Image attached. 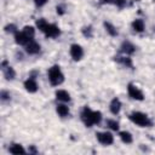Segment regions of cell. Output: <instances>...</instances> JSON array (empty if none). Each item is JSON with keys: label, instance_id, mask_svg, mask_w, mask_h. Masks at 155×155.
I'll use <instances>...</instances> for the list:
<instances>
[{"label": "cell", "instance_id": "15", "mask_svg": "<svg viewBox=\"0 0 155 155\" xmlns=\"http://www.w3.org/2000/svg\"><path fill=\"white\" fill-rule=\"evenodd\" d=\"M54 96H56L57 101H59V102H64V103L70 102V94L65 90H57Z\"/></svg>", "mask_w": 155, "mask_h": 155}, {"label": "cell", "instance_id": "30", "mask_svg": "<svg viewBox=\"0 0 155 155\" xmlns=\"http://www.w3.org/2000/svg\"><path fill=\"white\" fill-rule=\"evenodd\" d=\"M101 2L102 4H113L114 0H101Z\"/></svg>", "mask_w": 155, "mask_h": 155}, {"label": "cell", "instance_id": "22", "mask_svg": "<svg viewBox=\"0 0 155 155\" xmlns=\"http://www.w3.org/2000/svg\"><path fill=\"white\" fill-rule=\"evenodd\" d=\"M81 33H82V35H84L85 38H87V39H91V38L93 36V29H92V25H87V27H84V28L81 29Z\"/></svg>", "mask_w": 155, "mask_h": 155}, {"label": "cell", "instance_id": "23", "mask_svg": "<svg viewBox=\"0 0 155 155\" xmlns=\"http://www.w3.org/2000/svg\"><path fill=\"white\" fill-rule=\"evenodd\" d=\"M107 126H108L110 130H113V131H119V128H120L119 122H117L116 120H113V119H108V120H107Z\"/></svg>", "mask_w": 155, "mask_h": 155}, {"label": "cell", "instance_id": "27", "mask_svg": "<svg viewBox=\"0 0 155 155\" xmlns=\"http://www.w3.org/2000/svg\"><path fill=\"white\" fill-rule=\"evenodd\" d=\"M47 1L48 0H34V4H35L36 7H42L44 5L47 4Z\"/></svg>", "mask_w": 155, "mask_h": 155}, {"label": "cell", "instance_id": "17", "mask_svg": "<svg viewBox=\"0 0 155 155\" xmlns=\"http://www.w3.org/2000/svg\"><path fill=\"white\" fill-rule=\"evenodd\" d=\"M131 25H132V29H133L134 31H137V33H142V31L144 30V27H145L143 19H140V18L134 19Z\"/></svg>", "mask_w": 155, "mask_h": 155}, {"label": "cell", "instance_id": "8", "mask_svg": "<svg viewBox=\"0 0 155 155\" xmlns=\"http://www.w3.org/2000/svg\"><path fill=\"white\" fill-rule=\"evenodd\" d=\"M1 69H2V73H4V76H5L6 80L11 81V80H13L16 78V71L11 65L7 64V61H2Z\"/></svg>", "mask_w": 155, "mask_h": 155}, {"label": "cell", "instance_id": "10", "mask_svg": "<svg viewBox=\"0 0 155 155\" xmlns=\"http://www.w3.org/2000/svg\"><path fill=\"white\" fill-rule=\"evenodd\" d=\"M40 50H41L40 44H38L34 39L30 40V41L25 45V52H27L28 54H38V53L40 52Z\"/></svg>", "mask_w": 155, "mask_h": 155}, {"label": "cell", "instance_id": "26", "mask_svg": "<svg viewBox=\"0 0 155 155\" xmlns=\"http://www.w3.org/2000/svg\"><path fill=\"white\" fill-rule=\"evenodd\" d=\"M113 4L116 5L119 8H124V7L126 6V0H114Z\"/></svg>", "mask_w": 155, "mask_h": 155}, {"label": "cell", "instance_id": "4", "mask_svg": "<svg viewBox=\"0 0 155 155\" xmlns=\"http://www.w3.org/2000/svg\"><path fill=\"white\" fill-rule=\"evenodd\" d=\"M47 75H48V80L52 86H58L64 81V75H63L59 65H52L48 69Z\"/></svg>", "mask_w": 155, "mask_h": 155}, {"label": "cell", "instance_id": "5", "mask_svg": "<svg viewBox=\"0 0 155 155\" xmlns=\"http://www.w3.org/2000/svg\"><path fill=\"white\" fill-rule=\"evenodd\" d=\"M127 92L132 99H136V101H143L144 99V93L132 82H130L127 85Z\"/></svg>", "mask_w": 155, "mask_h": 155}, {"label": "cell", "instance_id": "3", "mask_svg": "<svg viewBox=\"0 0 155 155\" xmlns=\"http://www.w3.org/2000/svg\"><path fill=\"white\" fill-rule=\"evenodd\" d=\"M128 119H130L133 124L138 125L139 127H151V126L154 125L153 121L149 119V116H148L147 114L142 113V111H132V113L128 115Z\"/></svg>", "mask_w": 155, "mask_h": 155}, {"label": "cell", "instance_id": "25", "mask_svg": "<svg viewBox=\"0 0 155 155\" xmlns=\"http://www.w3.org/2000/svg\"><path fill=\"white\" fill-rule=\"evenodd\" d=\"M5 31L6 33H11V34H15L17 31V27L15 24H7L5 27Z\"/></svg>", "mask_w": 155, "mask_h": 155}, {"label": "cell", "instance_id": "20", "mask_svg": "<svg viewBox=\"0 0 155 155\" xmlns=\"http://www.w3.org/2000/svg\"><path fill=\"white\" fill-rule=\"evenodd\" d=\"M56 111H57V114H58L61 117H65V116L69 115V108H68V105H65V104H57Z\"/></svg>", "mask_w": 155, "mask_h": 155}, {"label": "cell", "instance_id": "11", "mask_svg": "<svg viewBox=\"0 0 155 155\" xmlns=\"http://www.w3.org/2000/svg\"><path fill=\"white\" fill-rule=\"evenodd\" d=\"M120 52L126 54V56H130V54H133L136 52V46L130 42V41H124L120 46Z\"/></svg>", "mask_w": 155, "mask_h": 155}, {"label": "cell", "instance_id": "21", "mask_svg": "<svg viewBox=\"0 0 155 155\" xmlns=\"http://www.w3.org/2000/svg\"><path fill=\"white\" fill-rule=\"evenodd\" d=\"M22 31H23L29 39H34V35H35V29H34V27H31V25H25Z\"/></svg>", "mask_w": 155, "mask_h": 155}, {"label": "cell", "instance_id": "16", "mask_svg": "<svg viewBox=\"0 0 155 155\" xmlns=\"http://www.w3.org/2000/svg\"><path fill=\"white\" fill-rule=\"evenodd\" d=\"M119 137L122 140V143H125V144H131L133 142L132 134L130 132H127V131H120L119 132Z\"/></svg>", "mask_w": 155, "mask_h": 155}, {"label": "cell", "instance_id": "2", "mask_svg": "<svg viewBox=\"0 0 155 155\" xmlns=\"http://www.w3.org/2000/svg\"><path fill=\"white\" fill-rule=\"evenodd\" d=\"M36 28L45 34L46 38H58L61 35V29L53 23H48L45 18H39L36 21Z\"/></svg>", "mask_w": 155, "mask_h": 155}, {"label": "cell", "instance_id": "12", "mask_svg": "<svg viewBox=\"0 0 155 155\" xmlns=\"http://www.w3.org/2000/svg\"><path fill=\"white\" fill-rule=\"evenodd\" d=\"M13 35H15V41H16V44H17V45H21V46H25L30 40H33V39H29L23 31H19V30H17Z\"/></svg>", "mask_w": 155, "mask_h": 155}, {"label": "cell", "instance_id": "6", "mask_svg": "<svg viewBox=\"0 0 155 155\" xmlns=\"http://www.w3.org/2000/svg\"><path fill=\"white\" fill-rule=\"evenodd\" d=\"M97 140L103 145H111L114 143V136L110 132H96Z\"/></svg>", "mask_w": 155, "mask_h": 155}, {"label": "cell", "instance_id": "14", "mask_svg": "<svg viewBox=\"0 0 155 155\" xmlns=\"http://www.w3.org/2000/svg\"><path fill=\"white\" fill-rule=\"evenodd\" d=\"M121 107H122L121 101L117 97H115V98L111 99V102L109 104V110H110V113L113 115H117L120 113V110H121Z\"/></svg>", "mask_w": 155, "mask_h": 155}, {"label": "cell", "instance_id": "18", "mask_svg": "<svg viewBox=\"0 0 155 155\" xmlns=\"http://www.w3.org/2000/svg\"><path fill=\"white\" fill-rule=\"evenodd\" d=\"M8 151H10L11 154H16V155H18V154H25V153H27L25 149H24L21 144H17V143L11 144V147L8 148Z\"/></svg>", "mask_w": 155, "mask_h": 155}, {"label": "cell", "instance_id": "28", "mask_svg": "<svg viewBox=\"0 0 155 155\" xmlns=\"http://www.w3.org/2000/svg\"><path fill=\"white\" fill-rule=\"evenodd\" d=\"M56 11H57V13H58L59 16H63V15L65 13V11H64V6H62V5H57Z\"/></svg>", "mask_w": 155, "mask_h": 155}, {"label": "cell", "instance_id": "7", "mask_svg": "<svg viewBox=\"0 0 155 155\" xmlns=\"http://www.w3.org/2000/svg\"><path fill=\"white\" fill-rule=\"evenodd\" d=\"M69 52H70L71 58H73L74 61H76V62L80 61V59L84 57V48H82L79 44H73V45H70Z\"/></svg>", "mask_w": 155, "mask_h": 155}, {"label": "cell", "instance_id": "24", "mask_svg": "<svg viewBox=\"0 0 155 155\" xmlns=\"http://www.w3.org/2000/svg\"><path fill=\"white\" fill-rule=\"evenodd\" d=\"M0 99H1L2 102H7V101H11V96H10V93H8L7 91L2 90V91L0 92Z\"/></svg>", "mask_w": 155, "mask_h": 155}, {"label": "cell", "instance_id": "29", "mask_svg": "<svg viewBox=\"0 0 155 155\" xmlns=\"http://www.w3.org/2000/svg\"><path fill=\"white\" fill-rule=\"evenodd\" d=\"M29 153H33V154H36L38 151H36V149L34 148V145H31L30 148H29Z\"/></svg>", "mask_w": 155, "mask_h": 155}, {"label": "cell", "instance_id": "9", "mask_svg": "<svg viewBox=\"0 0 155 155\" xmlns=\"http://www.w3.org/2000/svg\"><path fill=\"white\" fill-rule=\"evenodd\" d=\"M24 88L29 92V93H35L38 91V82L35 80V76H29L25 81H24Z\"/></svg>", "mask_w": 155, "mask_h": 155}, {"label": "cell", "instance_id": "13", "mask_svg": "<svg viewBox=\"0 0 155 155\" xmlns=\"http://www.w3.org/2000/svg\"><path fill=\"white\" fill-rule=\"evenodd\" d=\"M114 61H116L117 63H120V64H122L124 67H126V68H131V69H133V62H132V58L130 57V56H115L114 57Z\"/></svg>", "mask_w": 155, "mask_h": 155}, {"label": "cell", "instance_id": "19", "mask_svg": "<svg viewBox=\"0 0 155 155\" xmlns=\"http://www.w3.org/2000/svg\"><path fill=\"white\" fill-rule=\"evenodd\" d=\"M103 25H104V29H105V31L110 35V36H117V30H116V28H115V25L114 24H111L110 22H104L103 23Z\"/></svg>", "mask_w": 155, "mask_h": 155}, {"label": "cell", "instance_id": "1", "mask_svg": "<svg viewBox=\"0 0 155 155\" xmlns=\"http://www.w3.org/2000/svg\"><path fill=\"white\" fill-rule=\"evenodd\" d=\"M80 117L86 127H92L93 125H98L102 121V113L98 110H92L88 107H84Z\"/></svg>", "mask_w": 155, "mask_h": 155}]
</instances>
